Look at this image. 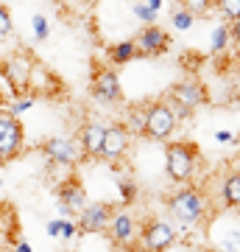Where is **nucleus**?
Returning <instances> with one entry per match:
<instances>
[{
    "label": "nucleus",
    "instance_id": "nucleus-1",
    "mask_svg": "<svg viewBox=\"0 0 240 252\" xmlns=\"http://www.w3.org/2000/svg\"><path fill=\"white\" fill-rule=\"evenodd\" d=\"M165 207L173 216V221L190 227H201L210 221V199H207L204 188L201 185H190V182H182L173 193H168L165 199Z\"/></svg>",
    "mask_w": 240,
    "mask_h": 252
},
{
    "label": "nucleus",
    "instance_id": "nucleus-2",
    "mask_svg": "<svg viewBox=\"0 0 240 252\" xmlns=\"http://www.w3.org/2000/svg\"><path fill=\"white\" fill-rule=\"evenodd\" d=\"M201 165V149L193 140H165V171L170 182H190Z\"/></svg>",
    "mask_w": 240,
    "mask_h": 252
},
{
    "label": "nucleus",
    "instance_id": "nucleus-3",
    "mask_svg": "<svg viewBox=\"0 0 240 252\" xmlns=\"http://www.w3.org/2000/svg\"><path fill=\"white\" fill-rule=\"evenodd\" d=\"M179 112L168 98H157L145 104V124H142V137H148L154 143H165L176 135L179 129Z\"/></svg>",
    "mask_w": 240,
    "mask_h": 252
},
{
    "label": "nucleus",
    "instance_id": "nucleus-4",
    "mask_svg": "<svg viewBox=\"0 0 240 252\" xmlns=\"http://www.w3.org/2000/svg\"><path fill=\"white\" fill-rule=\"evenodd\" d=\"M165 98L176 107L179 118L185 121V118H190L196 109H201V107L210 104V90H207V84H201L196 76H187V79L170 84V90H168Z\"/></svg>",
    "mask_w": 240,
    "mask_h": 252
},
{
    "label": "nucleus",
    "instance_id": "nucleus-5",
    "mask_svg": "<svg viewBox=\"0 0 240 252\" xmlns=\"http://www.w3.org/2000/svg\"><path fill=\"white\" fill-rule=\"evenodd\" d=\"M34 54L31 51H11L0 59V76L6 79L9 90L17 93H28V81H31V70H34Z\"/></svg>",
    "mask_w": 240,
    "mask_h": 252
},
{
    "label": "nucleus",
    "instance_id": "nucleus-6",
    "mask_svg": "<svg viewBox=\"0 0 240 252\" xmlns=\"http://www.w3.org/2000/svg\"><path fill=\"white\" fill-rule=\"evenodd\" d=\"M39 154L45 157V162L51 168H73V165H79L84 160L79 140L76 137H67V135L48 137L45 143H39Z\"/></svg>",
    "mask_w": 240,
    "mask_h": 252
},
{
    "label": "nucleus",
    "instance_id": "nucleus-7",
    "mask_svg": "<svg viewBox=\"0 0 240 252\" xmlns=\"http://www.w3.org/2000/svg\"><path fill=\"white\" fill-rule=\"evenodd\" d=\"M26 152V129L20 115L3 112L0 115V165L17 160L20 154Z\"/></svg>",
    "mask_w": 240,
    "mask_h": 252
},
{
    "label": "nucleus",
    "instance_id": "nucleus-8",
    "mask_svg": "<svg viewBox=\"0 0 240 252\" xmlns=\"http://www.w3.org/2000/svg\"><path fill=\"white\" fill-rule=\"evenodd\" d=\"M115 247H123V250H132L140 244V221L132 216V210L126 207H115L112 213V221H109L107 233H104Z\"/></svg>",
    "mask_w": 240,
    "mask_h": 252
},
{
    "label": "nucleus",
    "instance_id": "nucleus-9",
    "mask_svg": "<svg viewBox=\"0 0 240 252\" xmlns=\"http://www.w3.org/2000/svg\"><path fill=\"white\" fill-rule=\"evenodd\" d=\"M132 132H129V126L115 121V124L107 126V132H104V143H101V154L98 160L109 162V165H117V162L123 160L129 149H132Z\"/></svg>",
    "mask_w": 240,
    "mask_h": 252
},
{
    "label": "nucleus",
    "instance_id": "nucleus-10",
    "mask_svg": "<svg viewBox=\"0 0 240 252\" xmlns=\"http://www.w3.org/2000/svg\"><path fill=\"white\" fill-rule=\"evenodd\" d=\"M89 93L92 98L104 104V107H115L123 101V87H120V76L112 67H95L92 81H89Z\"/></svg>",
    "mask_w": 240,
    "mask_h": 252
},
{
    "label": "nucleus",
    "instance_id": "nucleus-11",
    "mask_svg": "<svg viewBox=\"0 0 240 252\" xmlns=\"http://www.w3.org/2000/svg\"><path fill=\"white\" fill-rule=\"evenodd\" d=\"M87 188H84V182L70 174L67 180L59 182V190H56V210H59V216H79L84 205H87Z\"/></svg>",
    "mask_w": 240,
    "mask_h": 252
},
{
    "label": "nucleus",
    "instance_id": "nucleus-12",
    "mask_svg": "<svg viewBox=\"0 0 240 252\" xmlns=\"http://www.w3.org/2000/svg\"><path fill=\"white\" fill-rule=\"evenodd\" d=\"M115 205L112 202H87L76 221H79V235H104L109 221H112Z\"/></svg>",
    "mask_w": 240,
    "mask_h": 252
},
{
    "label": "nucleus",
    "instance_id": "nucleus-13",
    "mask_svg": "<svg viewBox=\"0 0 240 252\" xmlns=\"http://www.w3.org/2000/svg\"><path fill=\"white\" fill-rule=\"evenodd\" d=\"M179 241V227L165 221V219H148L140 224V244L148 247V250L160 252V250H168Z\"/></svg>",
    "mask_w": 240,
    "mask_h": 252
},
{
    "label": "nucleus",
    "instance_id": "nucleus-14",
    "mask_svg": "<svg viewBox=\"0 0 240 252\" xmlns=\"http://www.w3.org/2000/svg\"><path fill=\"white\" fill-rule=\"evenodd\" d=\"M134 48H137V59H157V56H165L170 51V34L165 28H160L157 23L151 26H142L134 36Z\"/></svg>",
    "mask_w": 240,
    "mask_h": 252
},
{
    "label": "nucleus",
    "instance_id": "nucleus-15",
    "mask_svg": "<svg viewBox=\"0 0 240 252\" xmlns=\"http://www.w3.org/2000/svg\"><path fill=\"white\" fill-rule=\"evenodd\" d=\"M104 132H107V126L101 124V121H84V124L79 126L76 140H79V146H81L84 160H98L101 143H104Z\"/></svg>",
    "mask_w": 240,
    "mask_h": 252
},
{
    "label": "nucleus",
    "instance_id": "nucleus-16",
    "mask_svg": "<svg viewBox=\"0 0 240 252\" xmlns=\"http://www.w3.org/2000/svg\"><path fill=\"white\" fill-rule=\"evenodd\" d=\"M62 90V84L56 79L53 73L48 70L42 62L34 64V70H31V81H28V93L31 95H56V93Z\"/></svg>",
    "mask_w": 240,
    "mask_h": 252
},
{
    "label": "nucleus",
    "instance_id": "nucleus-17",
    "mask_svg": "<svg viewBox=\"0 0 240 252\" xmlns=\"http://www.w3.org/2000/svg\"><path fill=\"white\" fill-rule=\"evenodd\" d=\"M14 238H20L17 210L9 202H0V244H14Z\"/></svg>",
    "mask_w": 240,
    "mask_h": 252
},
{
    "label": "nucleus",
    "instance_id": "nucleus-18",
    "mask_svg": "<svg viewBox=\"0 0 240 252\" xmlns=\"http://www.w3.org/2000/svg\"><path fill=\"white\" fill-rule=\"evenodd\" d=\"M221 202L226 210H238L240 213V171H229L221 182Z\"/></svg>",
    "mask_w": 240,
    "mask_h": 252
},
{
    "label": "nucleus",
    "instance_id": "nucleus-19",
    "mask_svg": "<svg viewBox=\"0 0 240 252\" xmlns=\"http://www.w3.org/2000/svg\"><path fill=\"white\" fill-rule=\"evenodd\" d=\"M45 233L51 235V238H64V241H73V238H79V221H76V216L51 219V221L45 224Z\"/></svg>",
    "mask_w": 240,
    "mask_h": 252
},
{
    "label": "nucleus",
    "instance_id": "nucleus-20",
    "mask_svg": "<svg viewBox=\"0 0 240 252\" xmlns=\"http://www.w3.org/2000/svg\"><path fill=\"white\" fill-rule=\"evenodd\" d=\"M107 59L112 67H120V64H129L137 59V48H134V39H123V42H115V45L107 48Z\"/></svg>",
    "mask_w": 240,
    "mask_h": 252
},
{
    "label": "nucleus",
    "instance_id": "nucleus-21",
    "mask_svg": "<svg viewBox=\"0 0 240 252\" xmlns=\"http://www.w3.org/2000/svg\"><path fill=\"white\" fill-rule=\"evenodd\" d=\"M210 45H213V54H226L232 45V36H229V23L223 20L221 26L213 28V36H210Z\"/></svg>",
    "mask_w": 240,
    "mask_h": 252
},
{
    "label": "nucleus",
    "instance_id": "nucleus-22",
    "mask_svg": "<svg viewBox=\"0 0 240 252\" xmlns=\"http://www.w3.org/2000/svg\"><path fill=\"white\" fill-rule=\"evenodd\" d=\"M182 6H185L196 20H204V17H213L215 0H182Z\"/></svg>",
    "mask_w": 240,
    "mask_h": 252
},
{
    "label": "nucleus",
    "instance_id": "nucleus-23",
    "mask_svg": "<svg viewBox=\"0 0 240 252\" xmlns=\"http://www.w3.org/2000/svg\"><path fill=\"white\" fill-rule=\"evenodd\" d=\"M34 104H36V95H31V93H17V95L11 98V104H9L6 112H11V115H23V112H28Z\"/></svg>",
    "mask_w": 240,
    "mask_h": 252
},
{
    "label": "nucleus",
    "instance_id": "nucleus-24",
    "mask_svg": "<svg viewBox=\"0 0 240 252\" xmlns=\"http://www.w3.org/2000/svg\"><path fill=\"white\" fill-rule=\"evenodd\" d=\"M193 23H196V17L185 6H179V9L170 11V26L176 28V31H187V28H193Z\"/></svg>",
    "mask_w": 240,
    "mask_h": 252
},
{
    "label": "nucleus",
    "instance_id": "nucleus-25",
    "mask_svg": "<svg viewBox=\"0 0 240 252\" xmlns=\"http://www.w3.org/2000/svg\"><path fill=\"white\" fill-rule=\"evenodd\" d=\"M132 14L140 20L142 26H151V23H157V20H160V11L151 9L145 0H142V3H134V6H132Z\"/></svg>",
    "mask_w": 240,
    "mask_h": 252
},
{
    "label": "nucleus",
    "instance_id": "nucleus-26",
    "mask_svg": "<svg viewBox=\"0 0 240 252\" xmlns=\"http://www.w3.org/2000/svg\"><path fill=\"white\" fill-rule=\"evenodd\" d=\"M117 190H120V202H123L126 207L134 205V199H137V182H134L132 177H120V180H117Z\"/></svg>",
    "mask_w": 240,
    "mask_h": 252
},
{
    "label": "nucleus",
    "instance_id": "nucleus-27",
    "mask_svg": "<svg viewBox=\"0 0 240 252\" xmlns=\"http://www.w3.org/2000/svg\"><path fill=\"white\" fill-rule=\"evenodd\" d=\"M215 11L221 14L226 23L240 17V0H215Z\"/></svg>",
    "mask_w": 240,
    "mask_h": 252
},
{
    "label": "nucleus",
    "instance_id": "nucleus-28",
    "mask_svg": "<svg viewBox=\"0 0 240 252\" xmlns=\"http://www.w3.org/2000/svg\"><path fill=\"white\" fill-rule=\"evenodd\" d=\"M31 28H34V39L36 42H48V36H51V23H48L45 14H34Z\"/></svg>",
    "mask_w": 240,
    "mask_h": 252
},
{
    "label": "nucleus",
    "instance_id": "nucleus-29",
    "mask_svg": "<svg viewBox=\"0 0 240 252\" xmlns=\"http://www.w3.org/2000/svg\"><path fill=\"white\" fill-rule=\"evenodd\" d=\"M142 124H145V107H142V109L132 107V109H129V118H126L129 132H132V135H142Z\"/></svg>",
    "mask_w": 240,
    "mask_h": 252
},
{
    "label": "nucleus",
    "instance_id": "nucleus-30",
    "mask_svg": "<svg viewBox=\"0 0 240 252\" xmlns=\"http://www.w3.org/2000/svg\"><path fill=\"white\" fill-rule=\"evenodd\" d=\"M14 34V20H11V11L9 6L0 3V39H9Z\"/></svg>",
    "mask_w": 240,
    "mask_h": 252
},
{
    "label": "nucleus",
    "instance_id": "nucleus-31",
    "mask_svg": "<svg viewBox=\"0 0 240 252\" xmlns=\"http://www.w3.org/2000/svg\"><path fill=\"white\" fill-rule=\"evenodd\" d=\"M215 143H221V146H229V143H238V137L232 135L229 129H218V132H215Z\"/></svg>",
    "mask_w": 240,
    "mask_h": 252
},
{
    "label": "nucleus",
    "instance_id": "nucleus-32",
    "mask_svg": "<svg viewBox=\"0 0 240 252\" xmlns=\"http://www.w3.org/2000/svg\"><path fill=\"white\" fill-rule=\"evenodd\" d=\"M229 36H232V42H235V45H240V17L229 23Z\"/></svg>",
    "mask_w": 240,
    "mask_h": 252
},
{
    "label": "nucleus",
    "instance_id": "nucleus-33",
    "mask_svg": "<svg viewBox=\"0 0 240 252\" xmlns=\"http://www.w3.org/2000/svg\"><path fill=\"white\" fill-rule=\"evenodd\" d=\"M11 250H17V252H31V244H28L26 238H14V244H11Z\"/></svg>",
    "mask_w": 240,
    "mask_h": 252
},
{
    "label": "nucleus",
    "instance_id": "nucleus-34",
    "mask_svg": "<svg viewBox=\"0 0 240 252\" xmlns=\"http://www.w3.org/2000/svg\"><path fill=\"white\" fill-rule=\"evenodd\" d=\"M232 104H238V107H240V87H235V90H232Z\"/></svg>",
    "mask_w": 240,
    "mask_h": 252
},
{
    "label": "nucleus",
    "instance_id": "nucleus-35",
    "mask_svg": "<svg viewBox=\"0 0 240 252\" xmlns=\"http://www.w3.org/2000/svg\"><path fill=\"white\" fill-rule=\"evenodd\" d=\"M145 3H148V6H151V9L162 11V0H145Z\"/></svg>",
    "mask_w": 240,
    "mask_h": 252
}]
</instances>
